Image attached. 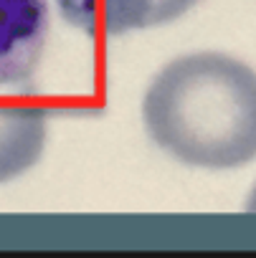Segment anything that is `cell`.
<instances>
[{"label":"cell","instance_id":"1","mask_svg":"<svg viewBox=\"0 0 256 258\" xmlns=\"http://www.w3.org/2000/svg\"><path fill=\"white\" fill-rule=\"evenodd\" d=\"M142 119L178 162L241 167L256 157V71L223 53L180 56L147 86Z\"/></svg>","mask_w":256,"mask_h":258},{"label":"cell","instance_id":"2","mask_svg":"<svg viewBox=\"0 0 256 258\" xmlns=\"http://www.w3.org/2000/svg\"><path fill=\"white\" fill-rule=\"evenodd\" d=\"M46 41V0H0V89L33 86Z\"/></svg>","mask_w":256,"mask_h":258},{"label":"cell","instance_id":"3","mask_svg":"<svg viewBox=\"0 0 256 258\" xmlns=\"http://www.w3.org/2000/svg\"><path fill=\"white\" fill-rule=\"evenodd\" d=\"M33 96V86L0 89V182L21 177L43 155L48 111Z\"/></svg>","mask_w":256,"mask_h":258},{"label":"cell","instance_id":"4","mask_svg":"<svg viewBox=\"0 0 256 258\" xmlns=\"http://www.w3.org/2000/svg\"><path fill=\"white\" fill-rule=\"evenodd\" d=\"M198 0H56L61 16L89 36H124L185 16Z\"/></svg>","mask_w":256,"mask_h":258},{"label":"cell","instance_id":"5","mask_svg":"<svg viewBox=\"0 0 256 258\" xmlns=\"http://www.w3.org/2000/svg\"><path fill=\"white\" fill-rule=\"evenodd\" d=\"M246 208H248L251 213H256V187L251 190V195H248V203H246Z\"/></svg>","mask_w":256,"mask_h":258}]
</instances>
